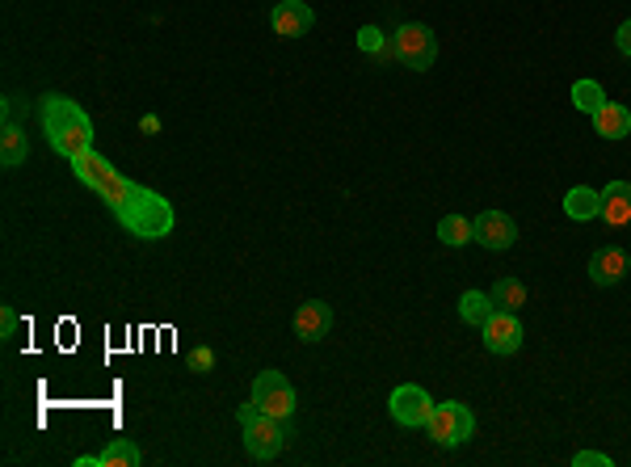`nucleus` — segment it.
I'll list each match as a JSON object with an SVG mask.
<instances>
[{
    "label": "nucleus",
    "mask_w": 631,
    "mask_h": 467,
    "mask_svg": "<svg viewBox=\"0 0 631 467\" xmlns=\"http://www.w3.org/2000/svg\"><path fill=\"white\" fill-rule=\"evenodd\" d=\"M72 169H76V177L85 181V186L114 211V219H118L131 236H139V240H165V236L173 232L177 215H173V207H169V198H160L156 190L139 186V181H131V177H122L101 152L89 148L85 156L72 160Z\"/></svg>",
    "instance_id": "f257e3e1"
},
{
    "label": "nucleus",
    "mask_w": 631,
    "mask_h": 467,
    "mask_svg": "<svg viewBox=\"0 0 631 467\" xmlns=\"http://www.w3.org/2000/svg\"><path fill=\"white\" fill-rule=\"evenodd\" d=\"M43 131L51 139V148L59 156H68V160L85 156L93 148V118L64 93L43 97Z\"/></svg>",
    "instance_id": "f03ea898"
},
{
    "label": "nucleus",
    "mask_w": 631,
    "mask_h": 467,
    "mask_svg": "<svg viewBox=\"0 0 631 467\" xmlns=\"http://www.w3.org/2000/svg\"><path fill=\"white\" fill-rule=\"evenodd\" d=\"M236 417H240V430H244V451H249L257 463L278 459V451H282V446H287V438H291L287 421L261 413L257 404H240Z\"/></svg>",
    "instance_id": "7ed1b4c3"
},
{
    "label": "nucleus",
    "mask_w": 631,
    "mask_h": 467,
    "mask_svg": "<svg viewBox=\"0 0 631 467\" xmlns=\"http://www.w3.org/2000/svg\"><path fill=\"white\" fill-rule=\"evenodd\" d=\"M430 438L438 442V446H463L467 438L476 434V417H472V409L467 404H459V400H442V404H434V413H430Z\"/></svg>",
    "instance_id": "20e7f679"
},
{
    "label": "nucleus",
    "mask_w": 631,
    "mask_h": 467,
    "mask_svg": "<svg viewBox=\"0 0 631 467\" xmlns=\"http://www.w3.org/2000/svg\"><path fill=\"white\" fill-rule=\"evenodd\" d=\"M392 47H396V59L404 68H413V72H430L434 68V59H438V38L430 26H421V22H409V26H400L392 34Z\"/></svg>",
    "instance_id": "39448f33"
},
{
    "label": "nucleus",
    "mask_w": 631,
    "mask_h": 467,
    "mask_svg": "<svg viewBox=\"0 0 631 467\" xmlns=\"http://www.w3.org/2000/svg\"><path fill=\"white\" fill-rule=\"evenodd\" d=\"M253 404L261 413H270L278 421H291L295 417V388H291V379L282 375V371H261L253 379Z\"/></svg>",
    "instance_id": "423d86ee"
},
{
    "label": "nucleus",
    "mask_w": 631,
    "mask_h": 467,
    "mask_svg": "<svg viewBox=\"0 0 631 467\" xmlns=\"http://www.w3.org/2000/svg\"><path fill=\"white\" fill-rule=\"evenodd\" d=\"M388 413L396 417V425H404V430H425L430 413H434V400L425 388H417V383H400L388 400Z\"/></svg>",
    "instance_id": "0eeeda50"
},
{
    "label": "nucleus",
    "mask_w": 631,
    "mask_h": 467,
    "mask_svg": "<svg viewBox=\"0 0 631 467\" xmlns=\"http://www.w3.org/2000/svg\"><path fill=\"white\" fill-rule=\"evenodd\" d=\"M484 350L488 354H518V345H522V320H518V312H497L493 308V316L484 320Z\"/></svg>",
    "instance_id": "6e6552de"
},
{
    "label": "nucleus",
    "mask_w": 631,
    "mask_h": 467,
    "mask_svg": "<svg viewBox=\"0 0 631 467\" xmlns=\"http://www.w3.org/2000/svg\"><path fill=\"white\" fill-rule=\"evenodd\" d=\"M472 228H476V245H484L488 253H505L518 240V223L505 211H480Z\"/></svg>",
    "instance_id": "1a4fd4ad"
},
{
    "label": "nucleus",
    "mask_w": 631,
    "mask_h": 467,
    "mask_svg": "<svg viewBox=\"0 0 631 467\" xmlns=\"http://www.w3.org/2000/svg\"><path fill=\"white\" fill-rule=\"evenodd\" d=\"M329 329H333V308H329L324 299H308V303H303V308L295 312V337H299V341L316 345V341L329 337Z\"/></svg>",
    "instance_id": "9d476101"
},
{
    "label": "nucleus",
    "mask_w": 631,
    "mask_h": 467,
    "mask_svg": "<svg viewBox=\"0 0 631 467\" xmlns=\"http://www.w3.org/2000/svg\"><path fill=\"white\" fill-rule=\"evenodd\" d=\"M598 219L606 228H627L631 223V181H610L598 194Z\"/></svg>",
    "instance_id": "9b49d317"
},
{
    "label": "nucleus",
    "mask_w": 631,
    "mask_h": 467,
    "mask_svg": "<svg viewBox=\"0 0 631 467\" xmlns=\"http://www.w3.org/2000/svg\"><path fill=\"white\" fill-rule=\"evenodd\" d=\"M312 22H316V13L303 5V0H282V5H274V13H270V26L278 38H303L312 30Z\"/></svg>",
    "instance_id": "f8f14e48"
},
{
    "label": "nucleus",
    "mask_w": 631,
    "mask_h": 467,
    "mask_svg": "<svg viewBox=\"0 0 631 467\" xmlns=\"http://www.w3.org/2000/svg\"><path fill=\"white\" fill-rule=\"evenodd\" d=\"M623 274H627V253L619 245H602L589 257V282L594 287H619Z\"/></svg>",
    "instance_id": "ddd939ff"
},
{
    "label": "nucleus",
    "mask_w": 631,
    "mask_h": 467,
    "mask_svg": "<svg viewBox=\"0 0 631 467\" xmlns=\"http://www.w3.org/2000/svg\"><path fill=\"white\" fill-rule=\"evenodd\" d=\"M589 118H594V131L602 139H627L631 135V110L619 106V101H602V106L589 114Z\"/></svg>",
    "instance_id": "4468645a"
},
{
    "label": "nucleus",
    "mask_w": 631,
    "mask_h": 467,
    "mask_svg": "<svg viewBox=\"0 0 631 467\" xmlns=\"http://www.w3.org/2000/svg\"><path fill=\"white\" fill-rule=\"evenodd\" d=\"M488 299H493L497 312H522L531 295H526V282L522 278H497V287L488 291Z\"/></svg>",
    "instance_id": "2eb2a0df"
},
{
    "label": "nucleus",
    "mask_w": 631,
    "mask_h": 467,
    "mask_svg": "<svg viewBox=\"0 0 631 467\" xmlns=\"http://www.w3.org/2000/svg\"><path fill=\"white\" fill-rule=\"evenodd\" d=\"M26 156H30V139L22 127H13L5 123V135H0V165L5 169H17V165H26Z\"/></svg>",
    "instance_id": "dca6fc26"
},
{
    "label": "nucleus",
    "mask_w": 631,
    "mask_h": 467,
    "mask_svg": "<svg viewBox=\"0 0 631 467\" xmlns=\"http://www.w3.org/2000/svg\"><path fill=\"white\" fill-rule=\"evenodd\" d=\"M564 215H568V219H577V223L598 219V190L573 186V190H568V198H564Z\"/></svg>",
    "instance_id": "f3484780"
},
{
    "label": "nucleus",
    "mask_w": 631,
    "mask_h": 467,
    "mask_svg": "<svg viewBox=\"0 0 631 467\" xmlns=\"http://www.w3.org/2000/svg\"><path fill=\"white\" fill-rule=\"evenodd\" d=\"M144 463V455H139V446L131 438H114L106 451L97 455V467H139Z\"/></svg>",
    "instance_id": "a211bd4d"
},
{
    "label": "nucleus",
    "mask_w": 631,
    "mask_h": 467,
    "mask_svg": "<svg viewBox=\"0 0 631 467\" xmlns=\"http://www.w3.org/2000/svg\"><path fill=\"white\" fill-rule=\"evenodd\" d=\"M438 240H442V245H451V249L472 245V240H476L472 219H463V215H446V219L438 223Z\"/></svg>",
    "instance_id": "6ab92c4d"
},
{
    "label": "nucleus",
    "mask_w": 631,
    "mask_h": 467,
    "mask_svg": "<svg viewBox=\"0 0 631 467\" xmlns=\"http://www.w3.org/2000/svg\"><path fill=\"white\" fill-rule=\"evenodd\" d=\"M459 316H463V324H476V329H484V320L493 316V299H488L484 291H463Z\"/></svg>",
    "instance_id": "aec40b11"
},
{
    "label": "nucleus",
    "mask_w": 631,
    "mask_h": 467,
    "mask_svg": "<svg viewBox=\"0 0 631 467\" xmlns=\"http://www.w3.org/2000/svg\"><path fill=\"white\" fill-rule=\"evenodd\" d=\"M573 101H577V110L594 114V110L602 106V101H606V93H602L598 80H577V85H573Z\"/></svg>",
    "instance_id": "412c9836"
},
{
    "label": "nucleus",
    "mask_w": 631,
    "mask_h": 467,
    "mask_svg": "<svg viewBox=\"0 0 631 467\" xmlns=\"http://www.w3.org/2000/svg\"><path fill=\"white\" fill-rule=\"evenodd\" d=\"M186 362H190L194 375H211V371H215V350H211V345H194Z\"/></svg>",
    "instance_id": "4be33fe9"
},
{
    "label": "nucleus",
    "mask_w": 631,
    "mask_h": 467,
    "mask_svg": "<svg viewBox=\"0 0 631 467\" xmlns=\"http://www.w3.org/2000/svg\"><path fill=\"white\" fill-rule=\"evenodd\" d=\"M383 47H388V34H383V30H375V26H362V30H358V51L379 55Z\"/></svg>",
    "instance_id": "5701e85b"
},
{
    "label": "nucleus",
    "mask_w": 631,
    "mask_h": 467,
    "mask_svg": "<svg viewBox=\"0 0 631 467\" xmlns=\"http://www.w3.org/2000/svg\"><path fill=\"white\" fill-rule=\"evenodd\" d=\"M615 459L610 455H602V451H581V455H573V467H610Z\"/></svg>",
    "instance_id": "b1692460"
},
{
    "label": "nucleus",
    "mask_w": 631,
    "mask_h": 467,
    "mask_svg": "<svg viewBox=\"0 0 631 467\" xmlns=\"http://www.w3.org/2000/svg\"><path fill=\"white\" fill-rule=\"evenodd\" d=\"M13 333H17V312L13 308H0V337L13 341Z\"/></svg>",
    "instance_id": "393cba45"
},
{
    "label": "nucleus",
    "mask_w": 631,
    "mask_h": 467,
    "mask_svg": "<svg viewBox=\"0 0 631 467\" xmlns=\"http://www.w3.org/2000/svg\"><path fill=\"white\" fill-rule=\"evenodd\" d=\"M615 47H619V51L631 59V17H627V22L619 26V34H615Z\"/></svg>",
    "instance_id": "a878e982"
},
{
    "label": "nucleus",
    "mask_w": 631,
    "mask_h": 467,
    "mask_svg": "<svg viewBox=\"0 0 631 467\" xmlns=\"http://www.w3.org/2000/svg\"><path fill=\"white\" fill-rule=\"evenodd\" d=\"M139 131H144V135H156V131H160V118H156V114H144V123H139Z\"/></svg>",
    "instance_id": "bb28decb"
}]
</instances>
